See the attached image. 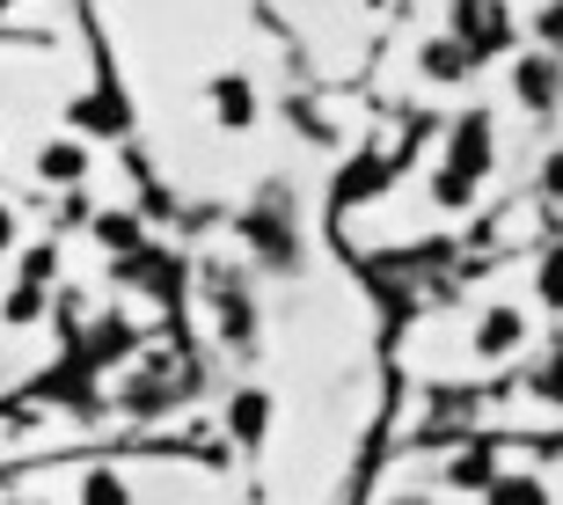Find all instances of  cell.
<instances>
[{"label": "cell", "mask_w": 563, "mask_h": 505, "mask_svg": "<svg viewBox=\"0 0 563 505\" xmlns=\"http://www.w3.org/2000/svg\"><path fill=\"white\" fill-rule=\"evenodd\" d=\"M37 176H44V184H59V190H74L88 176V147H81V140H52V147L37 154Z\"/></svg>", "instance_id": "obj_6"}, {"label": "cell", "mask_w": 563, "mask_h": 505, "mask_svg": "<svg viewBox=\"0 0 563 505\" xmlns=\"http://www.w3.org/2000/svg\"><path fill=\"white\" fill-rule=\"evenodd\" d=\"M37 308H44V294L30 286V278H22V286H15V300H8V322H30Z\"/></svg>", "instance_id": "obj_17"}, {"label": "cell", "mask_w": 563, "mask_h": 505, "mask_svg": "<svg viewBox=\"0 0 563 505\" xmlns=\"http://www.w3.org/2000/svg\"><path fill=\"white\" fill-rule=\"evenodd\" d=\"M0 250H15V212L0 206Z\"/></svg>", "instance_id": "obj_20"}, {"label": "cell", "mask_w": 563, "mask_h": 505, "mask_svg": "<svg viewBox=\"0 0 563 505\" xmlns=\"http://www.w3.org/2000/svg\"><path fill=\"white\" fill-rule=\"evenodd\" d=\"M103 242H110V250H140V220H132V212H110Z\"/></svg>", "instance_id": "obj_15"}, {"label": "cell", "mask_w": 563, "mask_h": 505, "mask_svg": "<svg viewBox=\"0 0 563 505\" xmlns=\"http://www.w3.org/2000/svg\"><path fill=\"white\" fill-rule=\"evenodd\" d=\"M534 396H542V403H563V352L534 366Z\"/></svg>", "instance_id": "obj_16"}, {"label": "cell", "mask_w": 563, "mask_h": 505, "mask_svg": "<svg viewBox=\"0 0 563 505\" xmlns=\"http://www.w3.org/2000/svg\"><path fill=\"white\" fill-rule=\"evenodd\" d=\"M74 118H81V132H125V118H118V103H110V96H96V103H81Z\"/></svg>", "instance_id": "obj_13"}, {"label": "cell", "mask_w": 563, "mask_h": 505, "mask_svg": "<svg viewBox=\"0 0 563 505\" xmlns=\"http://www.w3.org/2000/svg\"><path fill=\"white\" fill-rule=\"evenodd\" d=\"M520 103L527 110H556V59H549V52H527L520 59Z\"/></svg>", "instance_id": "obj_8"}, {"label": "cell", "mask_w": 563, "mask_h": 505, "mask_svg": "<svg viewBox=\"0 0 563 505\" xmlns=\"http://www.w3.org/2000/svg\"><path fill=\"white\" fill-rule=\"evenodd\" d=\"M74 505H132V484L118 476V469H88L81 476V498Z\"/></svg>", "instance_id": "obj_12"}, {"label": "cell", "mask_w": 563, "mask_h": 505, "mask_svg": "<svg viewBox=\"0 0 563 505\" xmlns=\"http://www.w3.org/2000/svg\"><path fill=\"white\" fill-rule=\"evenodd\" d=\"M250 250L272 256V264H292V220H286V198H272V212L256 206L250 212Z\"/></svg>", "instance_id": "obj_4"}, {"label": "cell", "mask_w": 563, "mask_h": 505, "mask_svg": "<svg viewBox=\"0 0 563 505\" xmlns=\"http://www.w3.org/2000/svg\"><path fill=\"white\" fill-rule=\"evenodd\" d=\"M228 432L242 447H256L264 432H272V396H264V388H242V396L228 403Z\"/></svg>", "instance_id": "obj_5"}, {"label": "cell", "mask_w": 563, "mask_h": 505, "mask_svg": "<svg viewBox=\"0 0 563 505\" xmlns=\"http://www.w3.org/2000/svg\"><path fill=\"white\" fill-rule=\"evenodd\" d=\"M212 110H220V125H228V132H250L256 125V88L250 81H220V88H212Z\"/></svg>", "instance_id": "obj_9"}, {"label": "cell", "mask_w": 563, "mask_h": 505, "mask_svg": "<svg viewBox=\"0 0 563 505\" xmlns=\"http://www.w3.org/2000/svg\"><path fill=\"white\" fill-rule=\"evenodd\" d=\"M527 344V316L520 308H483V322H476V359H512Z\"/></svg>", "instance_id": "obj_2"}, {"label": "cell", "mask_w": 563, "mask_h": 505, "mask_svg": "<svg viewBox=\"0 0 563 505\" xmlns=\"http://www.w3.org/2000/svg\"><path fill=\"white\" fill-rule=\"evenodd\" d=\"M461 15H468V59H483V52H498V44H512V15H505L498 0H461Z\"/></svg>", "instance_id": "obj_3"}, {"label": "cell", "mask_w": 563, "mask_h": 505, "mask_svg": "<svg viewBox=\"0 0 563 505\" xmlns=\"http://www.w3.org/2000/svg\"><path fill=\"white\" fill-rule=\"evenodd\" d=\"M15 505H44V498H15Z\"/></svg>", "instance_id": "obj_21"}, {"label": "cell", "mask_w": 563, "mask_h": 505, "mask_svg": "<svg viewBox=\"0 0 563 505\" xmlns=\"http://www.w3.org/2000/svg\"><path fill=\"white\" fill-rule=\"evenodd\" d=\"M534 286H542V300H549V308H563V250H549V256H542Z\"/></svg>", "instance_id": "obj_14"}, {"label": "cell", "mask_w": 563, "mask_h": 505, "mask_svg": "<svg viewBox=\"0 0 563 505\" xmlns=\"http://www.w3.org/2000/svg\"><path fill=\"white\" fill-rule=\"evenodd\" d=\"M534 30H542V44H563V8H556V0H549L542 15H534Z\"/></svg>", "instance_id": "obj_19"}, {"label": "cell", "mask_w": 563, "mask_h": 505, "mask_svg": "<svg viewBox=\"0 0 563 505\" xmlns=\"http://www.w3.org/2000/svg\"><path fill=\"white\" fill-rule=\"evenodd\" d=\"M483 498H490V505H549V484H542V476H527V469H490Z\"/></svg>", "instance_id": "obj_7"}, {"label": "cell", "mask_w": 563, "mask_h": 505, "mask_svg": "<svg viewBox=\"0 0 563 505\" xmlns=\"http://www.w3.org/2000/svg\"><path fill=\"white\" fill-rule=\"evenodd\" d=\"M468 66H476V59H468V44H461V37H432V44H424V81H461Z\"/></svg>", "instance_id": "obj_10"}, {"label": "cell", "mask_w": 563, "mask_h": 505, "mask_svg": "<svg viewBox=\"0 0 563 505\" xmlns=\"http://www.w3.org/2000/svg\"><path fill=\"white\" fill-rule=\"evenodd\" d=\"M454 484H490V462H483V454H461V462H454Z\"/></svg>", "instance_id": "obj_18"}, {"label": "cell", "mask_w": 563, "mask_h": 505, "mask_svg": "<svg viewBox=\"0 0 563 505\" xmlns=\"http://www.w3.org/2000/svg\"><path fill=\"white\" fill-rule=\"evenodd\" d=\"M446 168H461L468 184H483L490 176V162H498V132H490V118L483 110H461L454 132H446V154H439Z\"/></svg>", "instance_id": "obj_1"}, {"label": "cell", "mask_w": 563, "mask_h": 505, "mask_svg": "<svg viewBox=\"0 0 563 505\" xmlns=\"http://www.w3.org/2000/svg\"><path fill=\"white\" fill-rule=\"evenodd\" d=\"M476 190H483V184H468L461 168H446V162L432 168V206H439V212H468V206H476Z\"/></svg>", "instance_id": "obj_11"}]
</instances>
